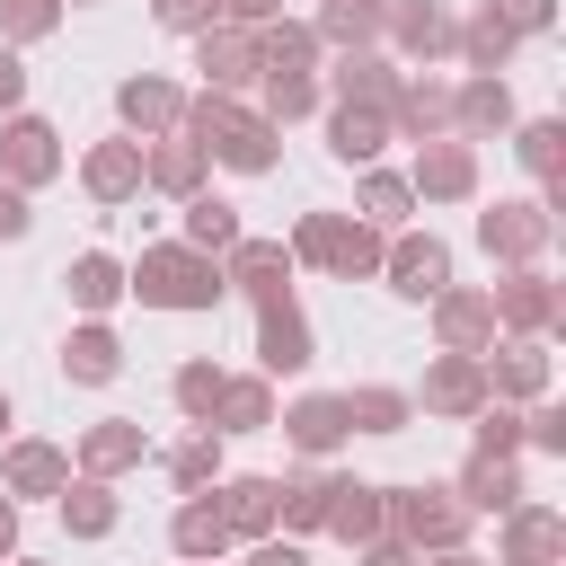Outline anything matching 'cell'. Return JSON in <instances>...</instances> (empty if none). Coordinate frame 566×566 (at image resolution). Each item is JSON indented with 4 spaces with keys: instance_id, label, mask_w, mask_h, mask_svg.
I'll list each match as a JSON object with an SVG mask.
<instances>
[{
    "instance_id": "obj_33",
    "label": "cell",
    "mask_w": 566,
    "mask_h": 566,
    "mask_svg": "<svg viewBox=\"0 0 566 566\" xmlns=\"http://www.w3.org/2000/svg\"><path fill=\"white\" fill-rule=\"evenodd\" d=\"M248 230H239V203H221V195H186V248L195 256H230Z\"/></svg>"
},
{
    "instance_id": "obj_15",
    "label": "cell",
    "mask_w": 566,
    "mask_h": 566,
    "mask_svg": "<svg viewBox=\"0 0 566 566\" xmlns=\"http://www.w3.org/2000/svg\"><path fill=\"white\" fill-rule=\"evenodd\" d=\"M327 531H336L345 548H371V539H389V486L336 478V486H327Z\"/></svg>"
},
{
    "instance_id": "obj_39",
    "label": "cell",
    "mask_w": 566,
    "mask_h": 566,
    "mask_svg": "<svg viewBox=\"0 0 566 566\" xmlns=\"http://www.w3.org/2000/svg\"><path fill=\"white\" fill-rule=\"evenodd\" d=\"M256 80H265V106H256V115H265L274 133H283L292 115H318V71H256Z\"/></svg>"
},
{
    "instance_id": "obj_52",
    "label": "cell",
    "mask_w": 566,
    "mask_h": 566,
    "mask_svg": "<svg viewBox=\"0 0 566 566\" xmlns=\"http://www.w3.org/2000/svg\"><path fill=\"white\" fill-rule=\"evenodd\" d=\"M18 106H27V62L0 44V115H18Z\"/></svg>"
},
{
    "instance_id": "obj_40",
    "label": "cell",
    "mask_w": 566,
    "mask_h": 566,
    "mask_svg": "<svg viewBox=\"0 0 566 566\" xmlns=\"http://www.w3.org/2000/svg\"><path fill=\"white\" fill-rule=\"evenodd\" d=\"M380 248H389V239H380L371 221H354V212H345V221H336V248H327V274L363 283V274H380Z\"/></svg>"
},
{
    "instance_id": "obj_19",
    "label": "cell",
    "mask_w": 566,
    "mask_h": 566,
    "mask_svg": "<svg viewBox=\"0 0 566 566\" xmlns=\"http://www.w3.org/2000/svg\"><path fill=\"white\" fill-rule=\"evenodd\" d=\"M274 495H283V478H221L212 513H221L230 539H274Z\"/></svg>"
},
{
    "instance_id": "obj_48",
    "label": "cell",
    "mask_w": 566,
    "mask_h": 566,
    "mask_svg": "<svg viewBox=\"0 0 566 566\" xmlns=\"http://www.w3.org/2000/svg\"><path fill=\"white\" fill-rule=\"evenodd\" d=\"M336 221H345V212H301L283 256H292V265H327V248H336Z\"/></svg>"
},
{
    "instance_id": "obj_50",
    "label": "cell",
    "mask_w": 566,
    "mask_h": 566,
    "mask_svg": "<svg viewBox=\"0 0 566 566\" xmlns=\"http://www.w3.org/2000/svg\"><path fill=\"white\" fill-rule=\"evenodd\" d=\"M522 442H531V451H548V460H557V451H566V407H548V398H539V407H531V416H522Z\"/></svg>"
},
{
    "instance_id": "obj_23",
    "label": "cell",
    "mask_w": 566,
    "mask_h": 566,
    "mask_svg": "<svg viewBox=\"0 0 566 566\" xmlns=\"http://www.w3.org/2000/svg\"><path fill=\"white\" fill-rule=\"evenodd\" d=\"M80 186L97 195V203H133L142 195V142L124 133V142H97L88 159H80Z\"/></svg>"
},
{
    "instance_id": "obj_59",
    "label": "cell",
    "mask_w": 566,
    "mask_h": 566,
    "mask_svg": "<svg viewBox=\"0 0 566 566\" xmlns=\"http://www.w3.org/2000/svg\"><path fill=\"white\" fill-rule=\"evenodd\" d=\"M0 433H9V389H0Z\"/></svg>"
},
{
    "instance_id": "obj_24",
    "label": "cell",
    "mask_w": 566,
    "mask_h": 566,
    "mask_svg": "<svg viewBox=\"0 0 566 566\" xmlns=\"http://www.w3.org/2000/svg\"><path fill=\"white\" fill-rule=\"evenodd\" d=\"M142 424L133 416H106V424H88L80 433V478H124V469H142Z\"/></svg>"
},
{
    "instance_id": "obj_8",
    "label": "cell",
    "mask_w": 566,
    "mask_h": 566,
    "mask_svg": "<svg viewBox=\"0 0 566 566\" xmlns=\"http://www.w3.org/2000/svg\"><path fill=\"white\" fill-rule=\"evenodd\" d=\"M486 301H495V327H513V336H548V327H557V310H566V301H557V283H548L539 265H513Z\"/></svg>"
},
{
    "instance_id": "obj_6",
    "label": "cell",
    "mask_w": 566,
    "mask_h": 566,
    "mask_svg": "<svg viewBox=\"0 0 566 566\" xmlns=\"http://www.w3.org/2000/svg\"><path fill=\"white\" fill-rule=\"evenodd\" d=\"M407 195H424V203H469V195H478V150H469L460 133L416 142V177H407Z\"/></svg>"
},
{
    "instance_id": "obj_44",
    "label": "cell",
    "mask_w": 566,
    "mask_h": 566,
    "mask_svg": "<svg viewBox=\"0 0 566 566\" xmlns=\"http://www.w3.org/2000/svg\"><path fill=\"white\" fill-rule=\"evenodd\" d=\"M407 212H416L407 177H389V168H363V221H371V230H398Z\"/></svg>"
},
{
    "instance_id": "obj_22",
    "label": "cell",
    "mask_w": 566,
    "mask_h": 566,
    "mask_svg": "<svg viewBox=\"0 0 566 566\" xmlns=\"http://www.w3.org/2000/svg\"><path fill=\"white\" fill-rule=\"evenodd\" d=\"M283 433H292V451H310V460H327L354 424H345V398H327V389H310V398H292L283 416H274Z\"/></svg>"
},
{
    "instance_id": "obj_5",
    "label": "cell",
    "mask_w": 566,
    "mask_h": 566,
    "mask_svg": "<svg viewBox=\"0 0 566 566\" xmlns=\"http://www.w3.org/2000/svg\"><path fill=\"white\" fill-rule=\"evenodd\" d=\"M442 133H451V80L398 71V88H389V142H442Z\"/></svg>"
},
{
    "instance_id": "obj_12",
    "label": "cell",
    "mask_w": 566,
    "mask_h": 566,
    "mask_svg": "<svg viewBox=\"0 0 566 566\" xmlns=\"http://www.w3.org/2000/svg\"><path fill=\"white\" fill-rule=\"evenodd\" d=\"M548 203H495V212H478V248L486 256H504V265H531L539 248H548Z\"/></svg>"
},
{
    "instance_id": "obj_46",
    "label": "cell",
    "mask_w": 566,
    "mask_h": 566,
    "mask_svg": "<svg viewBox=\"0 0 566 566\" xmlns=\"http://www.w3.org/2000/svg\"><path fill=\"white\" fill-rule=\"evenodd\" d=\"M469 424H478V451H486V460H513V451H522V416H513L504 398H486Z\"/></svg>"
},
{
    "instance_id": "obj_51",
    "label": "cell",
    "mask_w": 566,
    "mask_h": 566,
    "mask_svg": "<svg viewBox=\"0 0 566 566\" xmlns=\"http://www.w3.org/2000/svg\"><path fill=\"white\" fill-rule=\"evenodd\" d=\"M486 9H495L513 35H548V27H557V0H486Z\"/></svg>"
},
{
    "instance_id": "obj_34",
    "label": "cell",
    "mask_w": 566,
    "mask_h": 566,
    "mask_svg": "<svg viewBox=\"0 0 566 566\" xmlns=\"http://www.w3.org/2000/svg\"><path fill=\"white\" fill-rule=\"evenodd\" d=\"M62 371H71V380H88V389H106V380L124 371V345H115V327H97V318H88V327H71V345H62Z\"/></svg>"
},
{
    "instance_id": "obj_53",
    "label": "cell",
    "mask_w": 566,
    "mask_h": 566,
    "mask_svg": "<svg viewBox=\"0 0 566 566\" xmlns=\"http://www.w3.org/2000/svg\"><path fill=\"white\" fill-rule=\"evenodd\" d=\"M35 230V212H27V195L18 186H0V239H27Z\"/></svg>"
},
{
    "instance_id": "obj_13",
    "label": "cell",
    "mask_w": 566,
    "mask_h": 566,
    "mask_svg": "<svg viewBox=\"0 0 566 566\" xmlns=\"http://www.w3.org/2000/svg\"><path fill=\"white\" fill-rule=\"evenodd\" d=\"M433 336H442V354H486V345H495V301L442 283V292H433Z\"/></svg>"
},
{
    "instance_id": "obj_32",
    "label": "cell",
    "mask_w": 566,
    "mask_h": 566,
    "mask_svg": "<svg viewBox=\"0 0 566 566\" xmlns=\"http://www.w3.org/2000/svg\"><path fill=\"white\" fill-rule=\"evenodd\" d=\"M265 424H274V389H265L256 371L221 380V398H212V433H265Z\"/></svg>"
},
{
    "instance_id": "obj_1",
    "label": "cell",
    "mask_w": 566,
    "mask_h": 566,
    "mask_svg": "<svg viewBox=\"0 0 566 566\" xmlns=\"http://www.w3.org/2000/svg\"><path fill=\"white\" fill-rule=\"evenodd\" d=\"M177 133L203 150V159H221V168H239V177H265L274 168V124L256 115V106H239V97H186V115H177Z\"/></svg>"
},
{
    "instance_id": "obj_38",
    "label": "cell",
    "mask_w": 566,
    "mask_h": 566,
    "mask_svg": "<svg viewBox=\"0 0 566 566\" xmlns=\"http://www.w3.org/2000/svg\"><path fill=\"white\" fill-rule=\"evenodd\" d=\"M62 522H71V539H106L115 531V486L106 478H71L62 486Z\"/></svg>"
},
{
    "instance_id": "obj_41",
    "label": "cell",
    "mask_w": 566,
    "mask_h": 566,
    "mask_svg": "<svg viewBox=\"0 0 566 566\" xmlns=\"http://www.w3.org/2000/svg\"><path fill=\"white\" fill-rule=\"evenodd\" d=\"M407 416H416L407 389H345V424L354 433H407Z\"/></svg>"
},
{
    "instance_id": "obj_2",
    "label": "cell",
    "mask_w": 566,
    "mask_h": 566,
    "mask_svg": "<svg viewBox=\"0 0 566 566\" xmlns=\"http://www.w3.org/2000/svg\"><path fill=\"white\" fill-rule=\"evenodd\" d=\"M124 292H142V310H212L230 283H221V256H195L186 239H168V248H142Z\"/></svg>"
},
{
    "instance_id": "obj_18",
    "label": "cell",
    "mask_w": 566,
    "mask_h": 566,
    "mask_svg": "<svg viewBox=\"0 0 566 566\" xmlns=\"http://www.w3.org/2000/svg\"><path fill=\"white\" fill-rule=\"evenodd\" d=\"M221 283L248 292V301H283V292H292V256H283V239H239V248L221 256Z\"/></svg>"
},
{
    "instance_id": "obj_20",
    "label": "cell",
    "mask_w": 566,
    "mask_h": 566,
    "mask_svg": "<svg viewBox=\"0 0 566 566\" xmlns=\"http://www.w3.org/2000/svg\"><path fill=\"white\" fill-rule=\"evenodd\" d=\"M451 133H460L469 150H478L486 133H513V88H504V80H478V71H469V80L451 88Z\"/></svg>"
},
{
    "instance_id": "obj_27",
    "label": "cell",
    "mask_w": 566,
    "mask_h": 566,
    "mask_svg": "<svg viewBox=\"0 0 566 566\" xmlns=\"http://www.w3.org/2000/svg\"><path fill=\"white\" fill-rule=\"evenodd\" d=\"M389 88H398V71H389L380 53H336V71H327L318 97H336V106H380V115H389Z\"/></svg>"
},
{
    "instance_id": "obj_45",
    "label": "cell",
    "mask_w": 566,
    "mask_h": 566,
    "mask_svg": "<svg viewBox=\"0 0 566 566\" xmlns=\"http://www.w3.org/2000/svg\"><path fill=\"white\" fill-rule=\"evenodd\" d=\"M221 380H230V371L195 354V363H177V380H168V389H177V407H186L195 424H212V398H221Z\"/></svg>"
},
{
    "instance_id": "obj_61",
    "label": "cell",
    "mask_w": 566,
    "mask_h": 566,
    "mask_svg": "<svg viewBox=\"0 0 566 566\" xmlns=\"http://www.w3.org/2000/svg\"><path fill=\"white\" fill-rule=\"evenodd\" d=\"M212 566H221V557H212Z\"/></svg>"
},
{
    "instance_id": "obj_7",
    "label": "cell",
    "mask_w": 566,
    "mask_h": 566,
    "mask_svg": "<svg viewBox=\"0 0 566 566\" xmlns=\"http://www.w3.org/2000/svg\"><path fill=\"white\" fill-rule=\"evenodd\" d=\"M380 274H389V292H407V301H433V292L451 283V248H442L433 230H398V239L380 248Z\"/></svg>"
},
{
    "instance_id": "obj_35",
    "label": "cell",
    "mask_w": 566,
    "mask_h": 566,
    "mask_svg": "<svg viewBox=\"0 0 566 566\" xmlns=\"http://www.w3.org/2000/svg\"><path fill=\"white\" fill-rule=\"evenodd\" d=\"M327 486H336V469H301L283 495H274V522L292 531V539H310V531H327Z\"/></svg>"
},
{
    "instance_id": "obj_29",
    "label": "cell",
    "mask_w": 566,
    "mask_h": 566,
    "mask_svg": "<svg viewBox=\"0 0 566 566\" xmlns=\"http://www.w3.org/2000/svg\"><path fill=\"white\" fill-rule=\"evenodd\" d=\"M513 44H522V35H513V27H504V18H495V9L478 0V18H460V44H451V53H460V62L478 71V80H504Z\"/></svg>"
},
{
    "instance_id": "obj_43",
    "label": "cell",
    "mask_w": 566,
    "mask_h": 566,
    "mask_svg": "<svg viewBox=\"0 0 566 566\" xmlns=\"http://www.w3.org/2000/svg\"><path fill=\"white\" fill-rule=\"evenodd\" d=\"M513 150H522V168H531L539 186H557V168H566V124H557V115H531V124L513 133Z\"/></svg>"
},
{
    "instance_id": "obj_4",
    "label": "cell",
    "mask_w": 566,
    "mask_h": 566,
    "mask_svg": "<svg viewBox=\"0 0 566 566\" xmlns=\"http://www.w3.org/2000/svg\"><path fill=\"white\" fill-rule=\"evenodd\" d=\"M44 177H62V133L44 124V115H9L0 124V186H44Z\"/></svg>"
},
{
    "instance_id": "obj_21",
    "label": "cell",
    "mask_w": 566,
    "mask_h": 566,
    "mask_svg": "<svg viewBox=\"0 0 566 566\" xmlns=\"http://www.w3.org/2000/svg\"><path fill=\"white\" fill-rule=\"evenodd\" d=\"M416 407H424V416H478V407H486V371H478V354H442V363L424 371Z\"/></svg>"
},
{
    "instance_id": "obj_56",
    "label": "cell",
    "mask_w": 566,
    "mask_h": 566,
    "mask_svg": "<svg viewBox=\"0 0 566 566\" xmlns=\"http://www.w3.org/2000/svg\"><path fill=\"white\" fill-rule=\"evenodd\" d=\"M354 566H416V548H398V539H371Z\"/></svg>"
},
{
    "instance_id": "obj_25",
    "label": "cell",
    "mask_w": 566,
    "mask_h": 566,
    "mask_svg": "<svg viewBox=\"0 0 566 566\" xmlns=\"http://www.w3.org/2000/svg\"><path fill=\"white\" fill-rule=\"evenodd\" d=\"M62 486H71V451H53V442H9L0 495H62Z\"/></svg>"
},
{
    "instance_id": "obj_16",
    "label": "cell",
    "mask_w": 566,
    "mask_h": 566,
    "mask_svg": "<svg viewBox=\"0 0 566 566\" xmlns=\"http://www.w3.org/2000/svg\"><path fill=\"white\" fill-rule=\"evenodd\" d=\"M504 566H566V513L557 504H513L504 513Z\"/></svg>"
},
{
    "instance_id": "obj_49",
    "label": "cell",
    "mask_w": 566,
    "mask_h": 566,
    "mask_svg": "<svg viewBox=\"0 0 566 566\" xmlns=\"http://www.w3.org/2000/svg\"><path fill=\"white\" fill-rule=\"evenodd\" d=\"M150 18H159L168 35H203V27H221V9H212V0H150Z\"/></svg>"
},
{
    "instance_id": "obj_57",
    "label": "cell",
    "mask_w": 566,
    "mask_h": 566,
    "mask_svg": "<svg viewBox=\"0 0 566 566\" xmlns=\"http://www.w3.org/2000/svg\"><path fill=\"white\" fill-rule=\"evenodd\" d=\"M0 557H18V495H0Z\"/></svg>"
},
{
    "instance_id": "obj_26",
    "label": "cell",
    "mask_w": 566,
    "mask_h": 566,
    "mask_svg": "<svg viewBox=\"0 0 566 566\" xmlns=\"http://www.w3.org/2000/svg\"><path fill=\"white\" fill-rule=\"evenodd\" d=\"M451 495H460L469 513H513V504H531V495H522V469H513V460H486V451H469V469L451 478Z\"/></svg>"
},
{
    "instance_id": "obj_47",
    "label": "cell",
    "mask_w": 566,
    "mask_h": 566,
    "mask_svg": "<svg viewBox=\"0 0 566 566\" xmlns=\"http://www.w3.org/2000/svg\"><path fill=\"white\" fill-rule=\"evenodd\" d=\"M53 18H62V0H0V35H9V53L35 44V35H53Z\"/></svg>"
},
{
    "instance_id": "obj_60",
    "label": "cell",
    "mask_w": 566,
    "mask_h": 566,
    "mask_svg": "<svg viewBox=\"0 0 566 566\" xmlns=\"http://www.w3.org/2000/svg\"><path fill=\"white\" fill-rule=\"evenodd\" d=\"M18 566H27V557H18Z\"/></svg>"
},
{
    "instance_id": "obj_14",
    "label": "cell",
    "mask_w": 566,
    "mask_h": 566,
    "mask_svg": "<svg viewBox=\"0 0 566 566\" xmlns=\"http://www.w3.org/2000/svg\"><path fill=\"white\" fill-rule=\"evenodd\" d=\"M478 371H486V398H548V345H539V336L486 345Z\"/></svg>"
},
{
    "instance_id": "obj_42",
    "label": "cell",
    "mask_w": 566,
    "mask_h": 566,
    "mask_svg": "<svg viewBox=\"0 0 566 566\" xmlns=\"http://www.w3.org/2000/svg\"><path fill=\"white\" fill-rule=\"evenodd\" d=\"M168 478H177V495H203V486L221 478V433H212V424H195V433L168 451Z\"/></svg>"
},
{
    "instance_id": "obj_17",
    "label": "cell",
    "mask_w": 566,
    "mask_h": 566,
    "mask_svg": "<svg viewBox=\"0 0 566 566\" xmlns=\"http://www.w3.org/2000/svg\"><path fill=\"white\" fill-rule=\"evenodd\" d=\"M115 115H124V133H133V142H142V133H159V142H168V133H177V115H186V88H177V80H159V71H142V80H124V88H115Z\"/></svg>"
},
{
    "instance_id": "obj_30",
    "label": "cell",
    "mask_w": 566,
    "mask_h": 566,
    "mask_svg": "<svg viewBox=\"0 0 566 566\" xmlns=\"http://www.w3.org/2000/svg\"><path fill=\"white\" fill-rule=\"evenodd\" d=\"M380 142H389V115H380V106H327V150H336L345 168H371Z\"/></svg>"
},
{
    "instance_id": "obj_54",
    "label": "cell",
    "mask_w": 566,
    "mask_h": 566,
    "mask_svg": "<svg viewBox=\"0 0 566 566\" xmlns=\"http://www.w3.org/2000/svg\"><path fill=\"white\" fill-rule=\"evenodd\" d=\"M248 566H310V548H301V539H256Z\"/></svg>"
},
{
    "instance_id": "obj_55",
    "label": "cell",
    "mask_w": 566,
    "mask_h": 566,
    "mask_svg": "<svg viewBox=\"0 0 566 566\" xmlns=\"http://www.w3.org/2000/svg\"><path fill=\"white\" fill-rule=\"evenodd\" d=\"M212 9H221V18H230V27H265V18H274V9H283V0H212Z\"/></svg>"
},
{
    "instance_id": "obj_11",
    "label": "cell",
    "mask_w": 566,
    "mask_h": 566,
    "mask_svg": "<svg viewBox=\"0 0 566 566\" xmlns=\"http://www.w3.org/2000/svg\"><path fill=\"white\" fill-rule=\"evenodd\" d=\"M195 71H203L212 97H239L256 80V27H203L195 35Z\"/></svg>"
},
{
    "instance_id": "obj_28",
    "label": "cell",
    "mask_w": 566,
    "mask_h": 566,
    "mask_svg": "<svg viewBox=\"0 0 566 566\" xmlns=\"http://www.w3.org/2000/svg\"><path fill=\"white\" fill-rule=\"evenodd\" d=\"M380 18H389V0H318V44H336V53H371L380 44Z\"/></svg>"
},
{
    "instance_id": "obj_36",
    "label": "cell",
    "mask_w": 566,
    "mask_h": 566,
    "mask_svg": "<svg viewBox=\"0 0 566 566\" xmlns=\"http://www.w3.org/2000/svg\"><path fill=\"white\" fill-rule=\"evenodd\" d=\"M168 539H177V557H195V566H212V557L230 548V531H221L212 495H186V504H177V522H168Z\"/></svg>"
},
{
    "instance_id": "obj_3",
    "label": "cell",
    "mask_w": 566,
    "mask_h": 566,
    "mask_svg": "<svg viewBox=\"0 0 566 566\" xmlns=\"http://www.w3.org/2000/svg\"><path fill=\"white\" fill-rule=\"evenodd\" d=\"M469 522H478V513H469L451 486H389V539L416 548V557H424V548H433V557H442V548H469Z\"/></svg>"
},
{
    "instance_id": "obj_58",
    "label": "cell",
    "mask_w": 566,
    "mask_h": 566,
    "mask_svg": "<svg viewBox=\"0 0 566 566\" xmlns=\"http://www.w3.org/2000/svg\"><path fill=\"white\" fill-rule=\"evenodd\" d=\"M433 566H486V557H469V548H442V557H433Z\"/></svg>"
},
{
    "instance_id": "obj_10",
    "label": "cell",
    "mask_w": 566,
    "mask_h": 566,
    "mask_svg": "<svg viewBox=\"0 0 566 566\" xmlns=\"http://www.w3.org/2000/svg\"><path fill=\"white\" fill-rule=\"evenodd\" d=\"M380 35H389V44L407 53V62H442V53L460 44V18H451L442 0H389Z\"/></svg>"
},
{
    "instance_id": "obj_37",
    "label": "cell",
    "mask_w": 566,
    "mask_h": 566,
    "mask_svg": "<svg viewBox=\"0 0 566 566\" xmlns=\"http://www.w3.org/2000/svg\"><path fill=\"white\" fill-rule=\"evenodd\" d=\"M62 283H71V301H80V310H88V318H97V310H115V301H124V265H115V256H106V248H88V256H71V274H62Z\"/></svg>"
},
{
    "instance_id": "obj_9",
    "label": "cell",
    "mask_w": 566,
    "mask_h": 566,
    "mask_svg": "<svg viewBox=\"0 0 566 566\" xmlns=\"http://www.w3.org/2000/svg\"><path fill=\"white\" fill-rule=\"evenodd\" d=\"M318 354H310V318L292 310V292L283 301H256V380H274V371H310Z\"/></svg>"
},
{
    "instance_id": "obj_31",
    "label": "cell",
    "mask_w": 566,
    "mask_h": 566,
    "mask_svg": "<svg viewBox=\"0 0 566 566\" xmlns=\"http://www.w3.org/2000/svg\"><path fill=\"white\" fill-rule=\"evenodd\" d=\"M203 168H212V159H203L186 133H168L159 150H142V186H159V195H177V203H186V195H203Z\"/></svg>"
}]
</instances>
